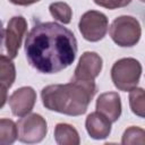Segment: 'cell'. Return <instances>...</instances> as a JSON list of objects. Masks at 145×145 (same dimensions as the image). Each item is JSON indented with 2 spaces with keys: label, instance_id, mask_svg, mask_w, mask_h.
Segmentation results:
<instances>
[{
  "label": "cell",
  "instance_id": "1",
  "mask_svg": "<svg viewBox=\"0 0 145 145\" xmlns=\"http://www.w3.org/2000/svg\"><path fill=\"white\" fill-rule=\"evenodd\" d=\"M28 63L42 74H57L70 66L77 54L74 33L54 22L39 23L25 41Z\"/></svg>",
  "mask_w": 145,
  "mask_h": 145
},
{
  "label": "cell",
  "instance_id": "2",
  "mask_svg": "<svg viewBox=\"0 0 145 145\" xmlns=\"http://www.w3.org/2000/svg\"><path fill=\"white\" fill-rule=\"evenodd\" d=\"M97 91L94 80L74 79L67 84L45 86L41 92L43 105L54 112L67 116H80Z\"/></svg>",
  "mask_w": 145,
  "mask_h": 145
},
{
  "label": "cell",
  "instance_id": "3",
  "mask_svg": "<svg viewBox=\"0 0 145 145\" xmlns=\"http://www.w3.org/2000/svg\"><path fill=\"white\" fill-rule=\"evenodd\" d=\"M142 75V65L134 58H122L111 68V79L114 86L123 92L137 87Z\"/></svg>",
  "mask_w": 145,
  "mask_h": 145
},
{
  "label": "cell",
  "instance_id": "4",
  "mask_svg": "<svg viewBox=\"0 0 145 145\" xmlns=\"http://www.w3.org/2000/svg\"><path fill=\"white\" fill-rule=\"evenodd\" d=\"M110 36L119 46H133L138 43L142 34L139 22L133 16H120L110 26Z\"/></svg>",
  "mask_w": 145,
  "mask_h": 145
},
{
  "label": "cell",
  "instance_id": "5",
  "mask_svg": "<svg viewBox=\"0 0 145 145\" xmlns=\"http://www.w3.org/2000/svg\"><path fill=\"white\" fill-rule=\"evenodd\" d=\"M17 138L27 144L40 143L48 133V125L45 119L37 113H29L24 116L17 122Z\"/></svg>",
  "mask_w": 145,
  "mask_h": 145
},
{
  "label": "cell",
  "instance_id": "6",
  "mask_svg": "<svg viewBox=\"0 0 145 145\" xmlns=\"http://www.w3.org/2000/svg\"><path fill=\"white\" fill-rule=\"evenodd\" d=\"M78 27L85 40L97 42L105 36L109 22L104 14L96 10H89L80 17Z\"/></svg>",
  "mask_w": 145,
  "mask_h": 145
},
{
  "label": "cell",
  "instance_id": "7",
  "mask_svg": "<svg viewBox=\"0 0 145 145\" xmlns=\"http://www.w3.org/2000/svg\"><path fill=\"white\" fill-rule=\"evenodd\" d=\"M26 29H27V23L24 17L15 16L9 20L5 33V37H6L5 43L9 58L11 59L16 58L22 44V40L26 33Z\"/></svg>",
  "mask_w": 145,
  "mask_h": 145
},
{
  "label": "cell",
  "instance_id": "8",
  "mask_svg": "<svg viewBox=\"0 0 145 145\" xmlns=\"http://www.w3.org/2000/svg\"><path fill=\"white\" fill-rule=\"evenodd\" d=\"M102 58L95 52H84L75 69L74 79L94 80L102 70Z\"/></svg>",
  "mask_w": 145,
  "mask_h": 145
},
{
  "label": "cell",
  "instance_id": "9",
  "mask_svg": "<svg viewBox=\"0 0 145 145\" xmlns=\"http://www.w3.org/2000/svg\"><path fill=\"white\" fill-rule=\"evenodd\" d=\"M36 102V93L29 86H24L16 89L9 96V105L11 112L16 117L28 114Z\"/></svg>",
  "mask_w": 145,
  "mask_h": 145
},
{
  "label": "cell",
  "instance_id": "10",
  "mask_svg": "<svg viewBox=\"0 0 145 145\" xmlns=\"http://www.w3.org/2000/svg\"><path fill=\"white\" fill-rule=\"evenodd\" d=\"M96 111L106 117L111 122L117 121L121 116V100L116 92L101 94L96 100Z\"/></svg>",
  "mask_w": 145,
  "mask_h": 145
},
{
  "label": "cell",
  "instance_id": "11",
  "mask_svg": "<svg viewBox=\"0 0 145 145\" xmlns=\"http://www.w3.org/2000/svg\"><path fill=\"white\" fill-rule=\"evenodd\" d=\"M85 127L88 135L94 139H104L111 133V121L97 111L87 116Z\"/></svg>",
  "mask_w": 145,
  "mask_h": 145
},
{
  "label": "cell",
  "instance_id": "12",
  "mask_svg": "<svg viewBox=\"0 0 145 145\" xmlns=\"http://www.w3.org/2000/svg\"><path fill=\"white\" fill-rule=\"evenodd\" d=\"M54 139L59 145H78V131L68 123H58L54 128Z\"/></svg>",
  "mask_w": 145,
  "mask_h": 145
},
{
  "label": "cell",
  "instance_id": "13",
  "mask_svg": "<svg viewBox=\"0 0 145 145\" xmlns=\"http://www.w3.org/2000/svg\"><path fill=\"white\" fill-rule=\"evenodd\" d=\"M16 79V68L11 58L0 54V83L7 88L11 87Z\"/></svg>",
  "mask_w": 145,
  "mask_h": 145
},
{
  "label": "cell",
  "instance_id": "14",
  "mask_svg": "<svg viewBox=\"0 0 145 145\" xmlns=\"http://www.w3.org/2000/svg\"><path fill=\"white\" fill-rule=\"evenodd\" d=\"M17 136V125L11 119H0V145L12 144Z\"/></svg>",
  "mask_w": 145,
  "mask_h": 145
},
{
  "label": "cell",
  "instance_id": "15",
  "mask_svg": "<svg viewBox=\"0 0 145 145\" xmlns=\"http://www.w3.org/2000/svg\"><path fill=\"white\" fill-rule=\"evenodd\" d=\"M49 10L51 16L59 20L62 24H69L72 17V11L71 8L69 7V5H67L66 2L59 1V2H53L49 6Z\"/></svg>",
  "mask_w": 145,
  "mask_h": 145
},
{
  "label": "cell",
  "instance_id": "16",
  "mask_svg": "<svg viewBox=\"0 0 145 145\" xmlns=\"http://www.w3.org/2000/svg\"><path fill=\"white\" fill-rule=\"evenodd\" d=\"M129 104L131 111L143 118L144 117V111H145V95H144V89L143 88H133L129 91Z\"/></svg>",
  "mask_w": 145,
  "mask_h": 145
},
{
  "label": "cell",
  "instance_id": "17",
  "mask_svg": "<svg viewBox=\"0 0 145 145\" xmlns=\"http://www.w3.org/2000/svg\"><path fill=\"white\" fill-rule=\"evenodd\" d=\"M121 143L127 144H144L145 143V131L139 127H129L125 130L122 135Z\"/></svg>",
  "mask_w": 145,
  "mask_h": 145
},
{
  "label": "cell",
  "instance_id": "18",
  "mask_svg": "<svg viewBox=\"0 0 145 145\" xmlns=\"http://www.w3.org/2000/svg\"><path fill=\"white\" fill-rule=\"evenodd\" d=\"M97 6L108 8V9H117L121 7H126L131 2V0H94Z\"/></svg>",
  "mask_w": 145,
  "mask_h": 145
},
{
  "label": "cell",
  "instance_id": "19",
  "mask_svg": "<svg viewBox=\"0 0 145 145\" xmlns=\"http://www.w3.org/2000/svg\"><path fill=\"white\" fill-rule=\"evenodd\" d=\"M7 96H8V94H7V87L0 83V109L6 104Z\"/></svg>",
  "mask_w": 145,
  "mask_h": 145
},
{
  "label": "cell",
  "instance_id": "20",
  "mask_svg": "<svg viewBox=\"0 0 145 145\" xmlns=\"http://www.w3.org/2000/svg\"><path fill=\"white\" fill-rule=\"evenodd\" d=\"M11 3L14 5H18V6H29L33 5L35 2H39L40 0H9Z\"/></svg>",
  "mask_w": 145,
  "mask_h": 145
},
{
  "label": "cell",
  "instance_id": "21",
  "mask_svg": "<svg viewBox=\"0 0 145 145\" xmlns=\"http://www.w3.org/2000/svg\"><path fill=\"white\" fill-rule=\"evenodd\" d=\"M2 39H3V27H2V22L0 20V45L2 43Z\"/></svg>",
  "mask_w": 145,
  "mask_h": 145
}]
</instances>
